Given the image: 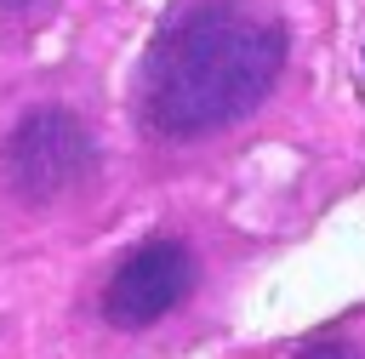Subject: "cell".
Listing matches in <instances>:
<instances>
[{
    "label": "cell",
    "instance_id": "2",
    "mask_svg": "<svg viewBox=\"0 0 365 359\" xmlns=\"http://www.w3.org/2000/svg\"><path fill=\"white\" fill-rule=\"evenodd\" d=\"M91 165H97L91 131L80 125L74 108H57V103L29 108L0 142V177L23 205H57L91 177Z\"/></svg>",
    "mask_w": 365,
    "mask_h": 359
},
{
    "label": "cell",
    "instance_id": "5",
    "mask_svg": "<svg viewBox=\"0 0 365 359\" xmlns=\"http://www.w3.org/2000/svg\"><path fill=\"white\" fill-rule=\"evenodd\" d=\"M40 11V0H0V17H29Z\"/></svg>",
    "mask_w": 365,
    "mask_h": 359
},
{
    "label": "cell",
    "instance_id": "3",
    "mask_svg": "<svg viewBox=\"0 0 365 359\" xmlns=\"http://www.w3.org/2000/svg\"><path fill=\"white\" fill-rule=\"evenodd\" d=\"M194 291V251L182 239H143L103 285V319L114 331H148Z\"/></svg>",
    "mask_w": 365,
    "mask_h": 359
},
{
    "label": "cell",
    "instance_id": "1",
    "mask_svg": "<svg viewBox=\"0 0 365 359\" xmlns=\"http://www.w3.org/2000/svg\"><path fill=\"white\" fill-rule=\"evenodd\" d=\"M285 51V23L245 0H200L177 11L154 34L137 80L143 125L165 142H194L245 120L274 91Z\"/></svg>",
    "mask_w": 365,
    "mask_h": 359
},
{
    "label": "cell",
    "instance_id": "4",
    "mask_svg": "<svg viewBox=\"0 0 365 359\" xmlns=\"http://www.w3.org/2000/svg\"><path fill=\"white\" fill-rule=\"evenodd\" d=\"M297 359H365V353H359V342H348V336H319V342H308Z\"/></svg>",
    "mask_w": 365,
    "mask_h": 359
}]
</instances>
